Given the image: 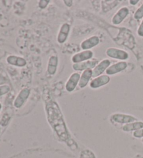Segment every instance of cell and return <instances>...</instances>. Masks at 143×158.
Here are the masks:
<instances>
[{
    "mask_svg": "<svg viewBox=\"0 0 143 158\" xmlns=\"http://www.w3.org/2000/svg\"><path fill=\"white\" fill-rule=\"evenodd\" d=\"M111 120L115 123L120 124H128L137 121V118L131 115L123 114H115L111 116Z\"/></svg>",
    "mask_w": 143,
    "mask_h": 158,
    "instance_id": "1",
    "label": "cell"
},
{
    "mask_svg": "<svg viewBox=\"0 0 143 158\" xmlns=\"http://www.w3.org/2000/svg\"><path fill=\"white\" fill-rule=\"evenodd\" d=\"M106 54L110 58L119 60H126L129 57L128 54L126 51L117 48H108L106 50Z\"/></svg>",
    "mask_w": 143,
    "mask_h": 158,
    "instance_id": "2",
    "label": "cell"
},
{
    "mask_svg": "<svg viewBox=\"0 0 143 158\" xmlns=\"http://www.w3.org/2000/svg\"><path fill=\"white\" fill-rule=\"evenodd\" d=\"M98 61L97 59L93 60H88V61L78 63V64H74L73 65V69L74 70H86L87 69H94L98 64Z\"/></svg>",
    "mask_w": 143,
    "mask_h": 158,
    "instance_id": "3",
    "label": "cell"
},
{
    "mask_svg": "<svg viewBox=\"0 0 143 158\" xmlns=\"http://www.w3.org/2000/svg\"><path fill=\"white\" fill-rule=\"evenodd\" d=\"M110 65V61L108 59H104L101 61L99 64L97 65L93 70H92V77H97L98 76H101L103 73L106 71V70L108 69Z\"/></svg>",
    "mask_w": 143,
    "mask_h": 158,
    "instance_id": "4",
    "label": "cell"
},
{
    "mask_svg": "<svg viewBox=\"0 0 143 158\" xmlns=\"http://www.w3.org/2000/svg\"><path fill=\"white\" fill-rule=\"evenodd\" d=\"M93 56V52L91 50H84L76 54L72 57V61L75 64H78V63H82L84 61H88V60L92 59Z\"/></svg>",
    "mask_w": 143,
    "mask_h": 158,
    "instance_id": "5",
    "label": "cell"
},
{
    "mask_svg": "<svg viewBox=\"0 0 143 158\" xmlns=\"http://www.w3.org/2000/svg\"><path fill=\"white\" fill-rule=\"evenodd\" d=\"M80 75L78 73H74L68 78L67 84H66V89L68 92L73 91L76 86L79 84Z\"/></svg>",
    "mask_w": 143,
    "mask_h": 158,
    "instance_id": "6",
    "label": "cell"
},
{
    "mask_svg": "<svg viewBox=\"0 0 143 158\" xmlns=\"http://www.w3.org/2000/svg\"><path fill=\"white\" fill-rule=\"evenodd\" d=\"M129 10L127 7H122L115 13L112 19V23L115 25L119 24L128 15Z\"/></svg>",
    "mask_w": 143,
    "mask_h": 158,
    "instance_id": "7",
    "label": "cell"
},
{
    "mask_svg": "<svg viewBox=\"0 0 143 158\" xmlns=\"http://www.w3.org/2000/svg\"><path fill=\"white\" fill-rule=\"evenodd\" d=\"M110 81V77L108 75H103L93 79L91 81L89 86L92 89H97L106 85Z\"/></svg>",
    "mask_w": 143,
    "mask_h": 158,
    "instance_id": "8",
    "label": "cell"
},
{
    "mask_svg": "<svg viewBox=\"0 0 143 158\" xmlns=\"http://www.w3.org/2000/svg\"><path fill=\"white\" fill-rule=\"evenodd\" d=\"M127 67V64L125 61L118 62L112 66H109L108 69L106 70V74L109 75H112L119 73L122 70H124Z\"/></svg>",
    "mask_w": 143,
    "mask_h": 158,
    "instance_id": "9",
    "label": "cell"
},
{
    "mask_svg": "<svg viewBox=\"0 0 143 158\" xmlns=\"http://www.w3.org/2000/svg\"><path fill=\"white\" fill-rule=\"evenodd\" d=\"M29 95V90L28 89H23L18 94L14 101V106L16 108H20L28 98Z\"/></svg>",
    "mask_w": 143,
    "mask_h": 158,
    "instance_id": "10",
    "label": "cell"
},
{
    "mask_svg": "<svg viewBox=\"0 0 143 158\" xmlns=\"http://www.w3.org/2000/svg\"><path fill=\"white\" fill-rule=\"evenodd\" d=\"M100 42L99 38L97 36H91L89 39L84 40L81 43V48L83 50H89V49L97 46Z\"/></svg>",
    "mask_w": 143,
    "mask_h": 158,
    "instance_id": "11",
    "label": "cell"
},
{
    "mask_svg": "<svg viewBox=\"0 0 143 158\" xmlns=\"http://www.w3.org/2000/svg\"><path fill=\"white\" fill-rule=\"evenodd\" d=\"M69 24L67 23H64L63 24L59 30L58 36H57V41L59 43H64L67 39L68 33H69Z\"/></svg>",
    "mask_w": 143,
    "mask_h": 158,
    "instance_id": "12",
    "label": "cell"
},
{
    "mask_svg": "<svg viewBox=\"0 0 143 158\" xmlns=\"http://www.w3.org/2000/svg\"><path fill=\"white\" fill-rule=\"evenodd\" d=\"M92 73L93 72L92 69H87L82 73L78 84V86L80 88H84V87L87 85L90 79L92 77Z\"/></svg>",
    "mask_w": 143,
    "mask_h": 158,
    "instance_id": "13",
    "label": "cell"
},
{
    "mask_svg": "<svg viewBox=\"0 0 143 158\" xmlns=\"http://www.w3.org/2000/svg\"><path fill=\"white\" fill-rule=\"evenodd\" d=\"M143 128V122L135 121L131 123L126 124L122 127V130L124 132H135Z\"/></svg>",
    "mask_w": 143,
    "mask_h": 158,
    "instance_id": "14",
    "label": "cell"
},
{
    "mask_svg": "<svg viewBox=\"0 0 143 158\" xmlns=\"http://www.w3.org/2000/svg\"><path fill=\"white\" fill-rule=\"evenodd\" d=\"M6 61L11 65H13V66L20 67L24 66L27 64L25 59L16 56H9L7 58Z\"/></svg>",
    "mask_w": 143,
    "mask_h": 158,
    "instance_id": "15",
    "label": "cell"
},
{
    "mask_svg": "<svg viewBox=\"0 0 143 158\" xmlns=\"http://www.w3.org/2000/svg\"><path fill=\"white\" fill-rule=\"evenodd\" d=\"M57 64H58V59L57 57L55 56H53L50 58L48 62V72L49 74L54 75L56 73Z\"/></svg>",
    "mask_w": 143,
    "mask_h": 158,
    "instance_id": "16",
    "label": "cell"
},
{
    "mask_svg": "<svg viewBox=\"0 0 143 158\" xmlns=\"http://www.w3.org/2000/svg\"><path fill=\"white\" fill-rule=\"evenodd\" d=\"M80 158H96L94 154L89 150H85L81 152Z\"/></svg>",
    "mask_w": 143,
    "mask_h": 158,
    "instance_id": "17",
    "label": "cell"
},
{
    "mask_svg": "<svg viewBox=\"0 0 143 158\" xmlns=\"http://www.w3.org/2000/svg\"><path fill=\"white\" fill-rule=\"evenodd\" d=\"M134 18L136 20H140L143 18V4L140 6L134 14Z\"/></svg>",
    "mask_w": 143,
    "mask_h": 158,
    "instance_id": "18",
    "label": "cell"
},
{
    "mask_svg": "<svg viewBox=\"0 0 143 158\" xmlns=\"http://www.w3.org/2000/svg\"><path fill=\"white\" fill-rule=\"evenodd\" d=\"M9 91H10V88L9 86L7 85L0 86V96H2V95L7 94Z\"/></svg>",
    "mask_w": 143,
    "mask_h": 158,
    "instance_id": "19",
    "label": "cell"
},
{
    "mask_svg": "<svg viewBox=\"0 0 143 158\" xmlns=\"http://www.w3.org/2000/svg\"><path fill=\"white\" fill-rule=\"evenodd\" d=\"M133 136L134 137L137 138V139L143 138V128L137 130V131L133 132Z\"/></svg>",
    "mask_w": 143,
    "mask_h": 158,
    "instance_id": "20",
    "label": "cell"
},
{
    "mask_svg": "<svg viewBox=\"0 0 143 158\" xmlns=\"http://www.w3.org/2000/svg\"><path fill=\"white\" fill-rule=\"evenodd\" d=\"M137 34H138L139 36L143 37V20L141 24H140L138 29H137Z\"/></svg>",
    "mask_w": 143,
    "mask_h": 158,
    "instance_id": "21",
    "label": "cell"
},
{
    "mask_svg": "<svg viewBox=\"0 0 143 158\" xmlns=\"http://www.w3.org/2000/svg\"><path fill=\"white\" fill-rule=\"evenodd\" d=\"M49 2H50V1H43V0H42V1L39 2L38 6H39L41 9H44V8H46L47 5L48 4Z\"/></svg>",
    "mask_w": 143,
    "mask_h": 158,
    "instance_id": "22",
    "label": "cell"
},
{
    "mask_svg": "<svg viewBox=\"0 0 143 158\" xmlns=\"http://www.w3.org/2000/svg\"><path fill=\"white\" fill-rule=\"evenodd\" d=\"M64 3H66V5H67L68 6H71L73 4V1H64Z\"/></svg>",
    "mask_w": 143,
    "mask_h": 158,
    "instance_id": "23",
    "label": "cell"
},
{
    "mask_svg": "<svg viewBox=\"0 0 143 158\" xmlns=\"http://www.w3.org/2000/svg\"><path fill=\"white\" fill-rule=\"evenodd\" d=\"M129 2H130V4H131V5H136L137 3H138L139 2V1L138 0H136V1H129Z\"/></svg>",
    "mask_w": 143,
    "mask_h": 158,
    "instance_id": "24",
    "label": "cell"
},
{
    "mask_svg": "<svg viewBox=\"0 0 143 158\" xmlns=\"http://www.w3.org/2000/svg\"><path fill=\"white\" fill-rule=\"evenodd\" d=\"M1 108H2V105L0 104V110H1Z\"/></svg>",
    "mask_w": 143,
    "mask_h": 158,
    "instance_id": "25",
    "label": "cell"
},
{
    "mask_svg": "<svg viewBox=\"0 0 143 158\" xmlns=\"http://www.w3.org/2000/svg\"><path fill=\"white\" fill-rule=\"evenodd\" d=\"M142 142L143 143V138H142Z\"/></svg>",
    "mask_w": 143,
    "mask_h": 158,
    "instance_id": "26",
    "label": "cell"
}]
</instances>
